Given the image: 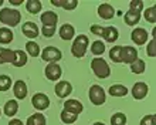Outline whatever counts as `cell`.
I'll list each match as a JSON object with an SVG mask.
<instances>
[{
    "instance_id": "8d00e7d4",
    "label": "cell",
    "mask_w": 156,
    "mask_h": 125,
    "mask_svg": "<svg viewBox=\"0 0 156 125\" xmlns=\"http://www.w3.org/2000/svg\"><path fill=\"white\" fill-rule=\"evenodd\" d=\"M156 117L153 114H149V115H145L142 120H140V125H156Z\"/></svg>"
},
{
    "instance_id": "836d02e7",
    "label": "cell",
    "mask_w": 156,
    "mask_h": 125,
    "mask_svg": "<svg viewBox=\"0 0 156 125\" xmlns=\"http://www.w3.org/2000/svg\"><path fill=\"white\" fill-rule=\"evenodd\" d=\"M12 87V78L9 75H0V91H7Z\"/></svg>"
},
{
    "instance_id": "7c38bea8",
    "label": "cell",
    "mask_w": 156,
    "mask_h": 125,
    "mask_svg": "<svg viewBox=\"0 0 156 125\" xmlns=\"http://www.w3.org/2000/svg\"><path fill=\"white\" fill-rule=\"evenodd\" d=\"M132 41L135 43V44H138V46H142V44H145V43L148 41V31L145 29H135L133 31H132Z\"/></svg>"
},
{
    "instance_id": "5bb4252c",
    "label": "cell",
    "mask_w": 156,
    "mask_h": 125,
    "mask_svg": "<svg viewBox=\"0 0 156 125\" xmlns=\"http://www.w3.org/2000/svg\"><path fill=\"white\" fill-rule=\"evenodd\" d=\"M13 92H14V97L17 100H24L27 95V85L24 81H20V80L16 81L13 85Z\"/></svg>"
},
{
    "instance_id": "ffe728a7",
    "label": "cell",
    "mask_w": 156,
    "mask_h": 125,
    "mask_svg": "<svg viewBox=\"0 0 156 125\" xmlns=\"http://www.w3.org/2000/svg\"><path fill=\"white\" fill-rule=\"evenodd\" d=\"M27 62V55L23 50H16L14 51V57H13L12 64L16 67H23Z\"/></svg>"
},
{
    "instance_id": "d4e9b609",
    "label": "cell",
    "mask_w": 156,
    "mask_h": 125,
    "mask_svg": "<svg viewBox=\"0 0 156 125\" xmlns=\"http://www.w3.org/2000/svg\"><path fill=\"white\" fill-rule=\"evenodd\" d=\"M13 40V31L7 27H3V29H0V43L2 44H9V43H12Z\"/></svg>"
},
{
    "instance_id": "9c48e42d",
    "label": "cell",
    "mask_w": 156,
    "mask_h": 125,
    "mask_svg": "<svg viewBox=\"0 0 156 125\" xmlns=\"http://www.w3.org/2000/svg\"><path fill=\"white\" fill-rule=\"evenodd\" d=\"M61 67L58 66L57 62H50L48 66L45 67V77L51 81H57L61 77Z\"/></svg>"
},
{
    "instance_id": "8fae6325",
    "label": "cell",
    "mask_w": 156,
    "mask_h": 125,
    "mask_svg": "<svg viewBox=\"0 0 156 125\" xmlns=\"http://www.w3.org/2000/svg\"><path fill=\"white\" fill-rule=\"evenodd\" d=\"M149 88L145 83H136L133 87H132V95L135 100H144L145 97L148 95Z\"/></svg>"
},
{
    "instance_id": "9a60e30c",
    "label": "cell",
    "mask_w": 156,
    "mask_h": 125,
    "mask_svg": "<svg viewBox=\"0 0 156 125\" xmlns=\"http://www.w3.org/2000/svg\"><path fill=\"white\" fill-rule=\"evenodd\" d=\"M21 31H23V34L27 36L29 38H36L38 36V27L36 26V23H33V21H27V23H24Z\"/></svg>"
},
{
    "instance_id": "3957f363",
    "label": "cell",
    "mask_w": 156,
    "mask_h": 125,
    "mask_svg": "<svg viewBox=\"0 0 156 125\" xmlns=\"http://www.w3.org/2000/svg\"><path fill=\"white\" fill-rule=\"evenodd\" d=\"M91 68L94 71V74L98 77V78H107L111 74V68L107 64V61L101 57H95L92 61H91Z\"/></svg>"
},
{
    "instance_id": "4dcf8cb0",
    "label": "cell",
    "mask_w": 156,
    "mask_h": 125,
    "mask_svg": "<svg viewBox=\"0 0 156 125\" xmlns=\"http://www.w3.org/2000/svg\"><path fill=\"white\" fill-rule=\"evenodd\" d=\"M126 124V117L122 112H116L111 117V125H125Z\"/></svg>"
},
{
    "instance_id": "e575fe53",
    "label": "cell",
    "mask_w": 156,
    "mask_h": 125,
    "mask_svg": "<svg viewBox=\"0 0 156 125\" xmlns=\"http://www.w3.org/2000/svg\"><path fill=\"white\" fill-rule=\"evenodd\" d=\"M145 19H146V21H149V23H155L156 21V9L155 6L153 7H149L146 12H145Z\"/></svg>"
},
{
    "instance_id": "603a6c76",
    "label": "cell",
    "mask_w": 156,
    "mask_h": 125,
    "mask_svg": "<svg viewBox=\"0 0 156 125\" xmlns=\"http://www.w3.org/2000/svg\"><path fill=\"white\" fill-rule=\"evenodd\" d=\"M13 57H14V51L9 50V48H4V47H0V64L12 62Z\"/></svg>"
},
{
    "instance_id": "30bf717a",
    "label": "cell",
    "mask_w": 156,
    "mask_h": 125,
    "mask_svg": "<svg viewBox=\"0 0 156 125\" xmlns=\"http://www.w3.org/2000/svg\"><path fill=\"white\" fill-rule=\"evenodd\" d=\"M73 92V85H71L68 81H60L55 85V94L60 98H66Z\"/></svg>"
},
{
    "instance_id": "60d3db41",
    "label": "cell",
    "mask_w": 156,
    "mask_h": 125,
    "mask_svg": "<svg viewBox=\"0 0 156 125\" xmlns=\"http://www.w3.org/2000/svg\"><path fill=\"white\" fill-rule=\"evenodd\" d=\"M10 3L14 4V6H19V4H21L23 2H21V0H10Z\"/></svg>"
},
{
    "instance_id": "74e56055",
    "label": "cell",
    "mask_w": 156,
    "mask_h": 125,
    "mask_svg": "<svg viewBox=\"0 0 156 125\" xmlns=\"http://www.w3.org/2000/svg\"><path fill=\"white\" fill-rule=\"evenodd\" d=\"M155 48H156V41H155V38H152V40L148 43V48H146V53H148L149 57H155L156 55Z\"/></svg>"
},
{
    "instance_id": "6da1fadb",
    "label": "cell",
    "mask_w": 156,
    "mask_h": 125,
    "mask_svg": "<svg viewBox=\"0 0 156 125\" xmlns=\"http://www.w3.org/2000/svg\"><path fill=\"white\" fill-rule=\"evenodd\" d=\"M58 16L54 12H44L41 14V23H43V34L44 37H53L55 33V26H57Z\"/></svg>"
},
{
    "instance_id": "2e32d148",
    "label": "cell",
    "mask_w": 156,
    "mask_h": 125,
    "mask_svg": "<svg viewBox=\"0 0 156 125\" xmlns=\"http://www.w3.org/2000/svg\"><path fill=\"white\" fill-rule=\"evenodd\" d=\"M118 29H115L114 26H109V27H104V31H102V37L107 40L108 43H114L118 40Z\"/></svg>"
},
{
    "instance_id": "83f0119b",
    "label": "cell",
    "mask_w": 156,
    "mask_h": 125,
    "mask_svg": "<svg viewBox=\"0 0 156 125\" xmlns=\"http://www.w3.org/2000/svg\"><path fill=\"white\" fill-rule=\"evenodd\" d=\"M77 118L78 115L74 112H71V111H67V109H62V112H61V121L64 122V124H73V122L77 121Z\"/></svg>"
},
{
    "instance_id": "1f68e13d",
    "label": "cell",
    "mask_w": 156,
    "mask_h": 125,
    "mask_svg": "<svg viewBox=\"0 0 156 125\" xmlns=\"http://www.w3.org/2000/svg\"><path fill=\"white\" fill-rule=\"evenodd\" d=\"M26 48H27V51H29V54L31 55V57H37V55L40 54V47H38L37 43L29 41L26 44Z\"/></svg>"
},
{
    "instance_id": "44dd1931",
    "label": "cell",
    "mask_w": 156,
    "mask_h": 125,
    "mask_svg": "<svg viewBox=\"0 0 156 125\" xmlns=\"http://www.w3.org/2000/svg\"><path fill=\"white\" fill-rule=\"evenodd\" d=\"M17 111H19V104H17V101L10 100V101H7V102L4 104V114H6L7 117H13V115H16Z\"/></svg>"
},
{
    "instance_id": "4fadbf2b",
    "label": "cell",
    "mask_w": 156,
    "mask_h": 125,
    "mask_svg": "<svg viewBox=\"0 0 156 125\" xmlns=\"http://www.w3.org/2000/svg\"><path fill=\"white\" fill-rule=\"evenodd\" d=\"M98 14L101 19H104V20H111L112 17L115 16V10H114V7H112L111 4L102 3L98 7Z\"/></svg>"
},
{
    "instance_id": "484cf974",
    "label": "cell",
    "mask_w": 156,
    "mask_h": 125,
    "mask_svg": "<svg viewBox=\"0 0 156 125\" xmlns=\"http://www.w3.org/2000/svg\"><path fill=\"white\" fill-rule=\"evenodd\" d=\"M45 117L43 114H33L31 117L27 118V124L26 125H45Z\"/></svg>"
},
{
    "instance_id": "f546056e",
    "label": "cell",
    "mask_w": 156,
    "mask_h": 125,
    "mask_svg": "<svg viewBox=\"0 0 156 125\" xmlns=\"http://www.w3.org/2000/svg\"><path fill=\"white\" fill-rule=\"evenodd\" d=\"M104 51H105V44H104L102 41L97 40V41L92 43V46H91V53L94 55H101Z\"/></svg>"
},
{
    "instance_id": "d6a6232c",
    "label": "cell",
    "mask_w": 156,
    "mask_h": 125,
    "mask_svg": "<svg viewBox=\"0 0 156 125\" xmlns=\"http://www.w3.org/2000/svg\"><path fill=\"white\" fill-rule=\"evenodd\" d=\"M121 47L122 46H114L109 50V57L114 62H122L121 61Z\"/></svg>"
},
{
    "instance_id": "d590c367",
    "label": "cell",
    "mask_w": 156,
    "mask_h": 125,
    "mask_svg": "<svg viewBox=\"0 0 156 125\" xmlns=\"http://www.w3.org/2000/svg\"><path fill=\"white\" fill-rule=\"evenodd\" d=\"M129 7H131L132 12L140 13L142 9H144V3H142V0H132L131 3H129Z\"/></svg>"
},
{
    "instance_id": "d6986e66",
    "label": "cell",
    "mask_w": 156,
    "mask_h": 125,
    "mask_svg": "<svg viewBox=\"0 0 156 125\" xmlns=\"http://www.w3.org/2000/svg\"><path fill=\"white\" fill-rule=\"evenodd\" d=\"M74 34H75V30L71 24H62L60 27V37L62 40H71L74 37Z\"/></svg>"
},
{
    "instance_id": "f35d334b",
    "label": "cell",
    "mask_w": 156,
    "mask_h": 125,
    "mask_svg": "<svg viewBox=\"0 0 156 125\" xmlns=\"http://www.w3.org/2000/svg\"><path fill=\"white\" fill-rule=\"evenodd\" d=\"M91 31H92V34H97V36H102L104 27H101V26H98V24H94V26H91Z\"/></svg>"
},
{
    "instance_id": "cb8c5ba5",
    "label": "cell",
    "mask_w": 156,
    "mask_h": 125,
    "mask_svg": "<svg viewBox=\"0 0 156 125\" xmlns=\"http://www.w3.org/2000/svg\"><path fill=\"white\" fill-rule=\"evenodd\" d=\"M139 20H140V13L132 12V10H129V12L125 13V21H126L128 26L136 24V23H139Z\"/></svg>"
},
{
    "instance_id": "ba28073f",
    "label": "cell",
    "mask_w": 156,
    "mask_h": 125,
    "mask_svg": "<svg viewBox=\"0 0 156 125\" xmlns=\"http://www.w3.org/2000/svg\"><path fill=\"white\" fill-rule=\"evenodd\" d=\"M31 104H33V107L36 109H38V111H43V109L48 108L50 100H48V97L45 95V94H41V92H38V94L33 95V98H31Z\"/></svg>"
},
{
    "instance_id": "e0dca14e",
    "label": "cell",
    "mask_w": 156,
    "mask_h": 125,
    "mask_svg": "<svg viewBox=\"0 0 156 125\" xmlns=\"http://www.w3.org/2000/svg\"><path fill=\"white\" fill-rule=\"evenodd\" d=\"M64 109H67V111H71V112L74 114H81L82 109H84V107H82V104L80 102V101L77 100H67L66 102H64Z\"/></svg>"
},
{
    "instance_id": "f1b7e54d",
    "label": "cell",
    "mask_w": 156,
    "mask_h": 125,
    "mask_svg": "<svg viewBox=\"0 0 156 125\" xmlns=\"http://www.w3.org/2000/svg\"><path fill=\"white\" fill-rule=\"evenodd\" d=\"M131 71L133 74H142L145 71V61L140 59H136L135 61L131 64Z\"/></svg>"
},
{
    "instance_id": "7402d4cb",
    "label": "cell",
    "mask_w": 156,
    "mask_h": 125,
    "mask_svg": "<svg viewBox=\"0 0 156 125\" xmlns=\"http://www.w3.org/2000/svg\"><path fill=\"white\" fill-rule=\"evenodd\" d=\"M109 94L112 97H125L128 94V88L121 84H115V85L109 87Z\"/></svg>"
},
{
    "instance_id": "52a82bcc",
    "label": "cell",
    "mask_w": 156,
    "mask_h": 125,
    "mask_svg": "<svg viewBox=\"0 0 156 125\" xmlns=\"http://www.w3.org/2000/svg\"><path fill=\"white\" fill-rule=\"evenodd\" d=\"M41 59L48 62H55L62 59V54H61V51L58 50V48H55V47H45L44 50H43Z\"/></svg>"
},
{
    "instance_id": "5b68a950",
    "label": "cell",
    "mask_w": 156,
    "mask_h": 125,
    "mask_svg": "<svg viewBox=\"0 0 156 125\" xmlns=\"http://www.w3.org/2000/svg\"><path fill=\"white\" fill-rule=\"evenodd\" d=\"M90 100L94 105H102L105 102V91L101 85H92L90 88Z\"/></svg>"
},
{
    "instance_id": "7bdbcfd3",
    "label": "cell",
    "mask_w": 156,
    "mask_h": 125,
    "mask_svg": "<svg viewBox=\"0 0 156 125\" xmlns=\"http://www.w3.org/2000/svg\"><path fill=\"white\" fill-rule=\"evenodd\" d=\"M2 4H3V0H0V6H2Z\"/></svg>"
},
{
    "instance_id": "4316f807",
    "label": "cell",
    "mask_w": 156,
    "mask_h": 125,
    "mask_svg": "<svg viewBox=\"0 0 156 125\" xmlns=\"http://www.w3.org/2000/svg\"><path fill=\"white\" fill-rule=\"evenodd\" d=\"M26 9L31 14H37L38 12H41V2H38V0H29L26 3Z\"/></svg>"
},
{
    "instance_id": "ab89813d",
    "label": "cell",
    "mask_w": 156,
    "mask_h": 125,
    "mask_svg": "<svg viewBox=\"0 0 156 125\" xmlns=\"http://www.w3.org/2000/svg\"><path fill=\"white\" fill-rule=\"evenodd\" d=\"M9 125H23V122L20 120H12V121L9 122Z\"/></svg>"
},
{
    "instance_id": "b9f144b4",
    "label": "cell",
    "mask_w": 156,
    "mask_h": 125,
    "mask_svg": "<svg viewBox=\"0 0 156 125\" xmlns=\"http://www.w3.org/2000/svg\"><path fill=\"white\" fill-rule=\"evenodd\" d=\"M94 125H105V124H104V122H95Z\"/></svg>"
},
{
    "instance_id": "7a4b0ae2",
    "label": "cell",
    "mask_w": 156,
    "mask_h": 125,
    "mask_svg": "<svg viewBox=\"0 0 156 125\" xmlns=\"http://www.w3.org/2000/svg\"><path fill=\"white\" fill-rule=\"evenodd\" d=\"M21 20V14L16 9H2L0 10V21L6 26H12L16 27Z\"/></svg>"
},
{
    "instance_id": "277c9868",
    "label": "cell",
    "mask_w": 156,
    "mask_h": 125,
    "mask_svg": "<svg viewBox=\"0 0 156 125\" xmlns=\"http://www.w3.org/2000/svg\"><path fill=\"white\" fill-rule=\"evenodd\" d=\"M88 48V37L84 34H80L74 40L73 46H71V53L77 59H82L85 55V51Z\"/></svg>"
},
{
    "instance_id": "ac0fdd59",
    "label": "cell",
    "mask_w": 156,
    "mask_h": 125,
    "mask_svg": "<svg viewBox=\"0 0 156 125\" xmlns=\"http://www.w3.org/2000/svg\"><path fill=\"white\" fill-rule=\"evenodd\" d=\"M51 4L57 7H62L64 10H74L78 2L77 0H51Z\"/></svg>"
},
{
    "instance_id": "8992f818",
    "label": "cell",
    "mask_w": 156,
    "mask_h": 125,
    "mask_svg": "<svg viewBox=\"0 0 156 125\" xmlns=\"http://www.w3.org/2000/svg\"><path fill=\"white\" fill-rule=\"evenodd\" d=\"M138 59V51L135 47L131 46H122L121 47V61L125 64H132Z\"/></svg>"
}]
</instances>
